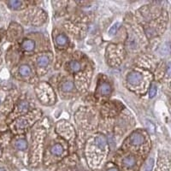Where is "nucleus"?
I'll list each match as a JSON object with an SVG mask.
<instances>
[{
    "label": "nucleus",
    "mask_w": 171,
    "mask_h": 171,
    "mask_svg": "<svg viewBox=\"0 0 171 171\" xmlns=\"http://www.w3.org/2000/svg\"><path fill=\"white\" fill-rule=\"evenodd\" d=\"M118 27H119V23H115L110 28V30H109V33L110 34H111V35H113L115 33H116V31H117V29H118Z\"/></svg>",
    "instance_id": "17"
},
{
    "label": "nucleus",
    "mask_w": 171,
    "mask_h": 171,
    "mask_svg": "<svg viewBox=\"0 0 171 171\" xmlns=\"http://www.w3.org/2000/svg\"><path fill=\"white\" fill-rule=\"evenodd\" d=\"M153 165H154V160L153 158H151L148 160V162L145 166V170L146 171H152V168H153Z\"/></svg>",
    "instance_id": "15"
},
{
    "label": "nucleus",
    "mask_w": 171,
    "mask_h": 171,
    "mask_svg": "<svg viewBox=\"0 0 171 171\" xmlns=\"http://www.w3.org/2000/svg\"><path fill=\"white\" fill-rule=\"evenodd\" d=\"M8 4H9V6L11 9H19L21 6H22V3L21 1L14 0V1H9V2H8Z\"/></svg>",
    "instance_id": "14"
},
{
    "label": "nucleus",
    "mask_w": 171,
    "mask_h": 171,
    "mask_svg": "<svg viewBox=\"0 0 171 171\" xmlns=\"http://www.w3.org/2000/svg\"><path fill=\"white\" fill-rule=\"evenodd\" d=\"M157 93V87L155 85H152L151 87V89H150V92H149V95H150V98H153Z\"/></svg>",
    "instance_id": "19"
},
{
    "label": "nucleus",
    "mask_w": 171,
    "mask_h": 171,
    "mask_svg": "<svg viewBox=\"0 0 171 171\" xmlns=\"http://www.w3.org/2000/svg\"><path fill=\"white\" fill-rule=\"evenodd\" d=\"M37 63L40 67H45L48 65L49 63V58L46 56H41L38 58L37 60Z\"/></svg>",
    "instance_id": "10"
},
{
    "label": "nucleus",
    "mask_w": 171,
    "mask_h": 171,
    "mask_svg": "<svg viewBox=\"0 0 171 171\" xmlns=\"http://www.w3.org/2000/svg\"><path fill=\"white\" fill-rule=\"evenodd\" d=\"M146 127H147V129L149 130V132H151V133H154L155 126L153 125V123H152V122H151L150 121H147Z\"/></svg>",
    "instance_id": "18"
},
{
    "label": "nucleus",
    "mask_w": 171,
    "mask_h": 171,
    "mask_svg": "<svg viewBox=\"0 0 171 171\" xmlns=\"http://www.w3.org/2000/svg\"><path fill=\"white\" fill-rule=\"evenodd\" d=\"M19 72L20 74L22 75V76H27L31 74V69L30 67L26 64H23L20 67V69H19Z\"/></svg>",
    "instance_id": "9"
},
{
    "label": "nucleus",
    "mask_w": 171,
    "mask_h": 171,
    "mask_svg": "<svg viewBox=\"0 0 171 171\" xmlns=\"http://www.w3.org/2000/svg\"><path fill=\"white\" fill-rule=\"evenodd\" d=\"M128 82H129L130 84L133 85H136L138 84L139 82H140V81L142 80V75L138 72H131L128 74V77H127Z\"/></svg>",
    "instance_id": "1"
},
{
    "label": "nucleus",
    "mask_w": 171,
    "mask_h": 171,
    "mask_svg": "<svg viewBox=\"0 0 171 171\" xmlns=\"http://www.w3.org/2000/svg\"><path fill=\"white\" fill-rule=\"evenodd\" d=\"M95 145L98 147H99L100 149H103L107 145V140L106 138L103 135H98L95 138Z\"/></svg>",
    "instance_id": "3"
},
{
    "label": "nucleus",
    "mask_w": 171,
    "mask_h": 171,
    "mask_svg": "<svg viewBox=\"0 0 171 171\" xmlns=\"http://www.w3.org/2000/svg\"><path fill=\"white\" fill-rule=\"evenodd\" d=\"M56 41H57V44L58 45L63 46V45H65L68 43V39L64 34H59L56 39Z\"/></svg>",
    "instance_id": "13"
},
{
    "label": "nucleus",
    "mask_w": 171,
    "mask_h": 171,
    "mask_svg": "<svg viewBox=\"0 0 171 171\" xmlns=\"http://www.w3.org/2000/svg\"><path fill=\"white\" fill-rule=\"evenodd\" d=\"M123 164L128 168H132L135 165V158L132 156H128L123 159Z\"/></svg>",
    "instance_id": "6"
},
{
    "label": "nucleus",
    "mask_w": 171,
    "mask_h": 171,
    "mask_svg": "<svg viewBox=\"0 0 171 171\" xmlns=\"http://www.w3.org/2000/svg\"><path fill=\"white\" fill-rule=\"evenodd\" d=\"M144 137L139 133H134L130 136V142L133 146H140L144 143Z\"/></svg>",
    "instance_id": "2"
},
{
    "label": "nucleus",
    "mask_w": 171,
    "mask_h": 171,
    "mask_svg": "<svg viewBox=\"0 0 171 171\" xmlns=\"http://www.w3.org/2000/svg\"><path fill=\"white\" fill-rule=\"evenodd\" d=\"M108 171H118V170H116L115 168H112V169H110V170H108Z\"/></svg>",
    "instance_id": "22"
},
{
    "label": "nucleus",
    "mask_w": 171,
    "mask_h": 171,
    "mask_svg": "<svg viewBox=\"0 0 171 171\" xmlns=\"http://www.w3.org/2000/svg\"><path fill=\"white\" fill-rule=\"evenodd\" d=\"M74 89V84L73 82L67 81L64 82L62 84V90L63 92H71Z\"/></svg>",
    "instance_id": "11"
},
{
    "label": "nucleus",
    "mask_w": 171,
    "mask_h": 171,
    "mask_svg": "<svg viewBox=\"0 0 171 171\" xmlns=\"http://www.w3.org/2000/svg\"><path fill=\"white\" fill-rule=\"evenodd\" d=\"M22 47L27 51H31L34 49V43L31 40H25L22 44Z\"/></svg>",
    "instance_id": "5"
},
{
    "label": "nucleus",
    "mask_w": 171,
    "mask_h": 171,
    "mask_svg": "<svg viewBox=\"0 0 171 171\" xmlns=\"http://www.w3.org/2000/svg\"><path fill=\"white\" fill-rule=\"evenodd\" d=\"M99 91H100V93L102 94V95H109V94H110V92H111V87H110V86L108 84V83H106V82H103L101 85H100V87H99Z\"/></svg>",
    "instance_id": "4"
},
{
    "label": "nucleus",
    "mask_w": 171,
    "mask_h": 171,
    "mask_svg": "<svg viewBox=\"0 0 171 171\" xmlns=\"http://www.w3.org/2000/svg\"><path fill=\"white\" fill-rule=\"evenodd\" d=\"M16 147L20 151H24L27 147V143L25 139H19L16 142Z\"/></svg>",
    "instance_id": "12"
},
{
    "label": "nucleus",
    "mask_w": 171,
    "mask_h": 171,
    "mask_svg": "<svg viewBox=\"0 0 171 171\" xmlns=\"http://www.w3.org/2000/svg\"><path fill=\"white\" fill-rule=\"evenodd\" d=\"M27 121H25V120H23V119H21V120L19 121V123H18L19 127H21V128L26 127V126H27Z\"/></svg>",
    "instance_id": "21"
},
{
    "label": "nucleus",
    "mask_w": 171,
    "mask_h": 171,
    "mask_svg": "<svg viewBox=\"0 0 171 171\" xmlns=\"http://www.w3.org/2000/svg\"><path fill=\"white\" fill-rule=\"evenodd\" d=\"M28 103L27 102H26V101H23V102H22L20 105H19V109H20V110H22V111H26V110H27V109H28Z\"/></svg>",
    "instance_id": "16"
},
{
    "label": "nucleus",
    "mask_w": 171,
    "mask_h": 171,
    "mask_svg": "<svg viewBox=\"0 0 171 171\" xmlns=\"http://www.w3.org/2000/svg\"><path fill=\"white\" fill-rule=\"evenodd\" d=\"M128 45H129V46H130L131 48H133V49H134V48H136V45H137V42L136 40H134V39H130L129 40H128Z\"/></svg>",
    "instance_id": "20"
},
{
    "label": "nucleus",
    "mask_w": 171,
    "mask_h": 171,
    "mask_svg": "<svg viewBox=\"0 0 171 171\" xmlns=\"http://www.w3.org/2000/svg\"><path fill=\"white\" fill-rule=\"evenodd\" d=\"M0 171H6L4 168H0Z\"/></svg>",
    "instance_id": "23"
},
{
    "label": "nucleus",
    "mask_w": 171,
    "mask_h": 171,
    "mask_svg": "<svg viewBox=\"0 0 171 171\" xmlns=\"http://www.w3.org/2000/svg\"><path fill=\"white\" fill-rule=\"evenodd\" d=\"M69 69L72 72H74V73H77L81 69V65H80V63L77 61H71L69 63Z\"/></svg>",
    "instance_id": "8"
},
{
    "label": "nucleus",
    "mask_w": 171,
    "mask_h": 171,
    "mask_svg": "<svg viewBox=\"0 0 171 171\" xmlns=\"http://www.w3.org/2000/svg\"><path fill=\"white\" fill-rule=\"evenodd\" d=\"M51 153L53 155L60 156V155L63 154V147L61 146L60 145H54V146H52V147H51Z\"/></svg>",
    "instance_id": "7"
}]
</instances>
